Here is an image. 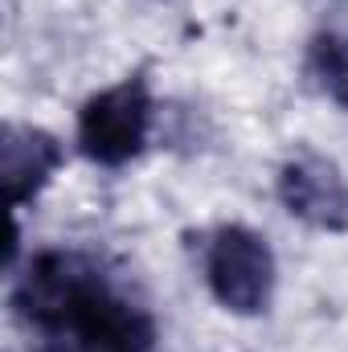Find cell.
I'll return each mask as SVG.
<instances>
[{"mask_svg":"<svg viewBox=\"0 0 348 352\" xmlns=\"http://www.w3.org/2000/svg\"><path fill=\"white\" fill-rule=\"evenodd\" d=\"M156 98L144 74H127L115 87L90 94L74 123V144L98 168H127L152 140Z\"/></svg>","mask_w":348,"mask_h":352,"instance_id":"cell-3","label":"cell"},{"mask_svg":"<svg viewBox=\"0 0 348 352\" xmlns=\"http://www.w3.org/2000/svg\"><path fill=\"white\" fill-rule=\"evenodd\" d=\"M25 352H156L160 328L131 278L87 246H41L8 283Z\"/></svg>","mask_w":348,"mask_h":352,"instance_id":"cell-1","label":"cell"},{"mask_svg":"<svg viewBox=\"0 0 348 352\" xmlns=\"http://www.w3.org/2000/svg\"><path fill=\"white\" fill-rule=\"evenodd\" d=\"M201 274L209 295L230 316H262L274 299L279 263L266 234L242 221H226L201 238Z\"/></svg>","mask_w":348,"mask_h":352,"instance_id":"cell-2","label":"cell"},{"mask_svg":"<svg viewBox=\"0 0 348 352\" xmlns=\"http://www.w3.org/2000/svg\"><path fill=\"white\" fill-rule=\"evenodd\" d=\"M303 74L312 78V87L320 90V94H328L336 107L348 111V33H340V29H320L307 41Z\"/></svg>","mask_w":348,"mask_h":352,"instance_id":"cell-6","label":"cell"},{"mask_svg":"<svg viewBox=\"0 0 348 352\" xmlns=\"http://www.w3.org/2000/svg\"><path fill=\"white\" fill-rule=\"evenodd\" d=\"M66 164V148L58 135L33 123H4L0 131V184L12 213H21Z\"/></svg>","mask_w":348,"mask_h":352,"instance_id":"cell-5","label":"cell"},{"mask_svg":"<svg viewBox=\"0 0 348 352\" xmlns=\"http://www.w3.org/2000/svg\"><path fill=\"white\" fill-rule=\"evenodd\" d=\"M279 205L320 234H345L348 230V176L320 152H299L283 160L274 176Z\"/></svg>","mask_w":348,"mask_h":352,"instance_id":"cell-4","label":"cell"}]
</instances>
